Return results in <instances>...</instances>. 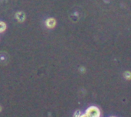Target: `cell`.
Returning <instances> with one entry per match:
<instances>
[{
  "label": "cell",
  "instance_id": "cell-1",
  "mask_svg": "<svg viewBox=\"0 0 131 117\" xmlns=\"http://www.w3.org/2000/svg\"><path fill=\"white\" fill-rule=\"evenodd\" d=\"M85 114L89 117H101V110L97 107H90L86 110Z\"/></svg>",
  "mask_w": 131,
  "mask_h": 117
},
{
  "label": "cell",
  "instance_id": "cell-2",
  "mask_svg": "<svg viewBox=\"0 0 131 117\" xmlns=\"http://www.w3.org/2000/svg\"><path fill=\"white\" fill-rule=\"evenodd\" d=\"M56 20L54 18H49L45 21V25L48 28H54L56 26Z\"/></svg>",
  "mask_w": 131,
  "mask_h": 117
},
{
  "label": "cell",
  "instance_id": "cell-3",
  "mask_svg": "<svg viewBox=\"0 0 131 117\" xmlns=\"http://www.w3.org/2000/svg\"><path fill=\"white\" fill-rule=\"evenodd\" d=\"M15 18L18 22H24L26 18V15L23 11H18L15 13Z\"/></svg>",
  "mask_w": 131,
  "mask_h": 117
},
{
  "label": "cell",
  "instance_id": "cell-4",
  "mask_svg": "<svg viewBox=\"0 0 131 117\" xmlns=\"http://www.w3.org/2000/svg\"><path fill=\"white\" fill-rule=\"evenodd\" d=\"M6 28H7L6 24L4 21H0V33L4 32L6 30Z\"/></svg>",
  "mask_w": 131,
  "mask_h": 117
},
{
  "label": "cell",
  "instance_id": "cell-5",
  "mask_svg": "<svg viewBox=\"0 0 131 117\" xmlns=\"http://www.w3.org/2000/svg\"><path fill=\"white\" fill-rule=\"evenodd\" d=\"M124 75V78L127 79V80H130L131 79V73L130 71H125Z\"/></svg>",
  "mask_w": 131,
  "mask_h": 117
},
{
  "label": "cell",
  "instance_id": "cell-6",
  "mask_svg": "<svg viewBox=\"0 0 131 117\" xmlns=\"http://www.w3.org/2000/svg\"><path fill=\"white\" fill-rule=\"evenodd\" d=\"M81 115V111H80V110H77V111L74 113V117H80Z\"/></svg>",
  "mask_w": 131,
  "mask_h": 117
},
{
  "label": "cell",
  "instance_id": "cell-7",
  "mask_svg": "<svg viewBox=\"0 0 131 117\" xmlns=\"http://www.w3.org/2000/svg\"><path fill=\"white\" fill-rule=\"evenodd\" d=\"M80 117H89V116H88L87 114H85V113H84V114H81V115L80 116Z\"/></svg>",
  "mask_w": 131,
  "mask_h": 117
},
{
  "label": "cell",
  "instance_id": "cell-8",
  "mask_svg": "<svg viewBox=\"0 0 131 117\" xmlns=\"http://www.w3.org/2000/svg\"><path fill=\"white\" fill-rule=\"evenodd\" d=\"M2 107H1V106H0V112H1V111H2Z\"/></svg>",
  "mask_w": 131,
  "mask_h": 117
},
{
  "label": "cell",
  "instance_id": "cell-9",
  "mask_svg": "<svg viewBox=\"0 0 131 117\" xmlns=\"http://www.w3.org/2000/svg\"><path fill=\"white\" fill-rule=\"evenodd\" d=\"M112 117H115V116H112Z\"/></svg>",
  "mask_w": 131,
  "mask_h": 117
}]
</instances>
